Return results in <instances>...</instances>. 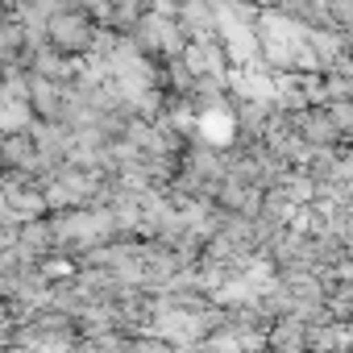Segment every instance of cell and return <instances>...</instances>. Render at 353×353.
Masks as SVG:
<instances>
[{
  "label": "cell",
  "mask_w": 353,
  "mask_h": 353,
  "mask_svg": "<svg viewBox=\"0 0 353 353\" xmlns=\"http://www.w3.org/2000/svg\"><path fill=\"white\" fill-rule=\"evenodd\" d=\"M200 129H204V137H208L212 145H225V141H233V117H229V112H221V108L204 112Z\"/></svg>",
  "instance_id": "1"
}]
</instances>
